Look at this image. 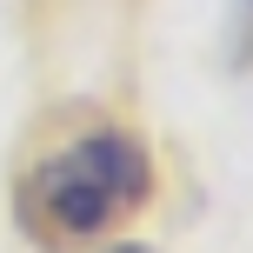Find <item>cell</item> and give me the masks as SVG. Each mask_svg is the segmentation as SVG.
<instances>
[{
  "label": "cell",
  "mask_w": 253,
  "mask_h": 253,
  "mask_svg": "<svg viewBox=\"0 0 253 253\" xmlns=\"http://www.w3.org/2000/svg\"><path fill=\"white\" fill-rule=\"evenodd\" d=\"M147 193H153L147 147L133 133H87L34 167L20 193V220L47 247H80L114 220H126L133 207H147Z\"/></svg>",
  "instance_id": "obj_1"
},
{
  "label": "cell",
  "mask_w": 253,
  "mask_h": 253,
  "mask_svg": "<svg viewBox=\"0 0 253 253\" xmlns=\"http://www.w3.org/2000/svg\"><path fill=\"white\" fill-rule=\"evenodd\" d=\"M114 253H153V247H114Z\"/></svg>",
  "instance_id": "obj_2"
}]
</instances>
